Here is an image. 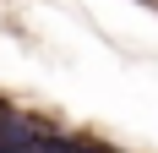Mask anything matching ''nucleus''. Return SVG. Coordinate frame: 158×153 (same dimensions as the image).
<instances>
[{
    "label": "nucleus",
    "instance_id": "1",
    "mask_svg": "<svg viewBox=\"0 0 158 153\" xmlns=\"http://www.w3.org/2000/svg\"><path fill=\"white\" fill-rule=\"evenodd\" d=\"M33 137H38V126L11 115V109H0V153H33Z\"/></svg>",
    "mask_w": 158,
    "mask_h": 153
},
{
    "label": "nucleus",
    "instance_id": "2",
    "mask_svg": "<svg viewBox=\"0 0 158 153\" xmlns=\"http://www.w3.org/2000/svg\"><path fill=\"white\" fill-rule=\"evenodd\" d=\"M33 153H77V142L55 137V131H38V137H33Z\"/></svg>",
    "mask_w": 158,
    "mask_h": 153
},
{
    "label": "nucleus",
    "instance_id": "3",
    "mask_svg": "<svg viewBox=\"0 0 158 153\" xmlns=\"http://www.w3.org/2000/svg\"><path fill=\"white\" fill-rule=\"evenodd\" d=\"M77 153H109V148H98V142H77Z\"/></svg>",
    "mask_w": 158,
    "mask_h": 153
}]
</instances>
